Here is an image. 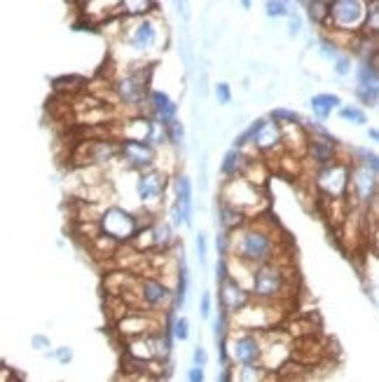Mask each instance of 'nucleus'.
I'll use <instances>...</instances> for the list:
<instances>
[{
  "mask_svg": "<svg viewBox=\"0 0 379 382\" xmlns=\"http://www.w3.org/2000/svg\"><path fill=\"white\" fill-rule=\"evenodd\" d=\"M54 359L59 361V364H63V366H68L70 361H73V350L66 345V347H59V350L54 352Z\"/></svg>",
  "mask_w": 379,
  "mask_h": 382,
  "instance_id": "43",
  "label": "nucleus"
},
{
  "mask_svg": "<svg viewBox=\"0 0 379 382\" xmlns=\"http://www.w3.org/2000/svg\"><path fill=\"white\" fill-rule=\"evenodd\" d=\"M152 239H154V249H161V251H168L171 246H175L178 242L173 237V230L166 220H154L152 223Z\"/></svg>",
  "mask_w": 379,
  "mask_h": 382,
  "instance_id": "24",
  "label": "nucleus"
},
{
  "mask_svg": "<svg viewBox=\"0 0 379 382\" xmlns=\"http://www.w3.org/2000/svg\"><path fill=\"white\" fill-rule=\"evenodd\" d=\"M270 120L279 122L281 127H291V124H305L298 110H291V108H274L272 113H270Z\"/></svg>",
  "mask_w": 379,
  "mask_h": 382,
  "instance_id": "29",
  "label": "nucleus"
},
{
  "mask_svg": "<svg viewBox=\"0 0 379 382\" xmlns=\"http://www.w3.org/2000/svg\"><path fill=\"white\" fill-rule=\"evenodd\" d=\"M288 31H291V36H298V33L302 31V19L295 15V12L288 17Z\"/></svg>",
  "mask_w": 379,
  "mask_h": 382,
  "instance_id": "45",
  "label": "nucleus"
},
{
  "mask_svg": "<svg viewBox=\"0 0 379 382\" xmlns=\"http://www.w3.org/2000/svg\"><path fill=\"white\" fill-rule=\"evenodd\" d=\"M173 199H180L185 206L194 209V204H192V180H190L185 173H175V176H173Z\"/></svg>",
  "mask_w": 379,
  "mask_h": 382,
  "instance_id": "26",
  "label": "nucleus"
},
{
  "mask_svg": "<svg viewBox=\"0 0 379 382\" xmlns=\"http://www.w3.org/2000/svg\"><path fill=\"white\" fill-rule=\"evenodd\" d=\"M246 220H248L246 213L234 209V206L227 204V202H222L220 197L215 199V225H218V230H220V232H230L232 235L234 230H239Z\"/></svg>",
  "mask_w": 379,
  "mask_h": 382,
  "instance_id": "19",
  "label": "nucleus"
},
{
  "mask_svg": "<svg viewBox=\"0 0 379 382\" xmlns=\"http://www.w3.org/2000/svg\"><path fill=\"white\" fill-rule=\"evenodd\" d=\"M31 347L33 350H38V352H47V347H52V343H49V338L47 336H33L31 338Z\"/></svg>",
  "mask_w": 379,
  "mask_h": 382,
  "instance_id": "44",
  "label": "nucleus"
},
{
  "mask_svg": "<svg viewBox=\"0 0 379 382\" xmlns=\"http://www.w3.org/2000/svg\"><path fill=\"white\" fill-rule=\"evenodd\" d=\"M356 80L358 87L379 89V66L375 61H361V66L356 68Z\"/></svg>",
  "mask_w": 379,
  "mask_h": 382,
  "instance_id": "25",
  "label": "nucleus"
},
{
  "mask_svg": "<svg viewBox=\"0 0 379 382\" xmlns=\"http://www.w3.org/2000/svg\"><path fill=\"white\" fill-rule=\"evenodd\" d=\"M98 223H101L103 235H108V237L119 242V244L133 242L136 235L140 232V220L133 216V213L124 211L122 206H105V211Z\"/></svg>",
  "mask_w": 379,
  "mask_h": 382,
  "instance_id": "10",
  "label": "nucleus"
},
{
  "mask_svg": "<svg viewBox=\"0 0 379 382\" xmlns=\"http://www.w3.org/2000/svg\"><path fill=\"white\" fill-rule=\"evenodd\" d=\"M119 148H122V159L131 166V169H136L138 173L157 166L159 150L154 148L152 143H147V141H119Z\"/></svg>",
  "mask_w": 379,
  "mask_h": 382,
  "instance_id": "16",
  "label": "nucleus"
},
{
  "mask_svg": "<svg viewBox=\"0 0 379 382\" xmlns=\"http://www.w3.org/2000/svg\"><path fill=\"white\" fill-rule=\"evenodd\" d=\"M122 157V148H119V141H112V138H94V141H82L80 148L75 152V159L82 166H101V164H110L112 159Z\"/></svg>",
  "mask_w": 379,
  "mask_h": 382,
  "instance_id": "14",
  "label": "nucleus"
},
{
  "mask_svg": "<svg viewBox=\"0 0 379 382\" xmlns=\"http://www.w3.org/2000/svg\"><path fill=\"white\" fill-rule=\"evenodd\" d=\"M356 99L361 101L363 106H377V101H379V89L356 87Z\"/></svg>",
  "mask_w": 379,
  "mask_h": 382,
  "instance_id": "37",
  "label": "nucleus"
},
{
  "mask_svg": "<svg viewBox=\"0 0 379 382\" xmlns=\"http://www.w3.org/2000/svg\"><path fill=\"white\" fill-rule=\"evenodd\" d=\"M314 183L319 187V192L330 202H337V199H344V195L349 192V183H351V164H347L344 159H337V162L321 166L314 173Z\"/></svg>",
  "mask_w": 379,
  "mask_h": 382,
  "instance_id": "9",
  "label": "nucleus"
},
{
  "mask_svg": "<svg viewBox=\"0 0 379 382\" xmlns=\"http://www.w3.org/2000/svg\"><path fill=\"white\" fill-rule=\"evenodd\" d=\"M265 12H267V17H291L288 3H284V0H267Z\"/></svg>",
  "mask_w": 379,
  "mask_h": 382,
  "instance_id": "36",
  "label": "nucleus"
},
{
  "mask_svg": "<svg viewBox=\"0 0 379 382\" xmlns=\"http://www.w3.org/2000/svg\"><path fill=\"white\" fill-rule=\"evenodd\" d=\"M145 106L150 110V120L164 124V127L168 122H173L175 115H178V103H175L166 92H161V89H150Z\"/></svg>",
  "mask_w": 379,
  "mask_h": 382,
  "instance_id": "17",
  "label": "nucleus"
},
{
  "mask_svg": "<svg viewBox=\"0 0 379 382\" xmlns=\"http://www.w3.org/2000/svg\"><path fill=\"white\" fill-rule=\"evenodd\" d=\"M349 195L354 197L358 206L370 209L372 202L379 195V176L365 164L356 162L351 164V183H349Z\"/></svg>",
  "mask_w": 379,
  "mask_h": 382,
  "instance_id": "13",
  "label": "nucleus"
},
{
  "mask_svg": "<svg viewBox=\"0 0 379 382\" xmlns=\"http://www.w3.org/2000/svg\"><path fill=\"white\" fill-rule=\"evenodd\" d=\"M166 192V171L154 166V169L140 171L136 178V195L147 213H157L159 206L164 204Z\"/></svg>",
  "mask_w": 379,
  "mask_h": 382,
  "instance_id": "11",
  "label": "nucleus"
},
{
  "mask_svg": "<svg viewBox=\"0 0 379 382\" xmlns=\"http://www.w3.org/2000/svg\"><path fill=\"white\" fill-rule=\"evenodd\" d=\"M192 364H194V366H199V368H204V366L208 364V352L204 350L201 345H197V347H194V352H192Z\"/></svg>",
  "mask_w": 379,
  "mask_h": 382,
  "instance_id": "42",
  "label": "nucleus"
},
{
  "mask_svg": "<svg viewBox=\"0 0 379 382\" xmlns=\"http://www.w3.org/2000/svg\"><path fill=\"white\" fill-rule=\"evenodd\" d=\"M213 94H215L218 103H222V106L232 101V89H230L227 82H218V85L213 87Z\"/></svg>",
  "mask_w": 379,
  "mask_h": 382,
  "instance_id": "39",
  "label": "nucleus"
},
{
  "mask_svg": "<svg viewBox=\"0 0 379 382\" xmlns=\"http://www.w3.org/2000/svg\"><path fill=\"white\" fill-rule=\"evenodd\" d=\"M197 261H199V265L204 268L206 265V237H204V232L197 235Z\"/></svg>",
  "mask_w": 379,
  "mask_h": 382,
  "instance_id": "41",
  "label": "nucleus"
},
{
  "mask_svg": "<svg viewBox=\"0 0 379 382\" xmlns=\"http://www.w3.org/2000/svg\"><path fill=\"white\" fill-rule=\"evenodd\" d=\"M354 155H356V162H361L365 164L368 169H372L379 176V155L377 152H372V150H365V148H356L354 150Z\"/></svg>",
  "mask_w": 379,
  "mask_h": 382,
  "instance_id": "33",
  "label": "nucleus"
},
{
  "mask_svg": "<svg viewBox=\"0 0 379 382\" xmlns=\"http://www.w3.org/2000/svg\"><path fill=\"white\" fill-rule=\"evenodd\" d=\"M262 333L232 331L227 338V357L234 366H262Z\"/></svg>",
  "mask_w": 379,
  "mask_h": 382,
  "instance_id": "7",
  "label": "nucleus"
},
{
  "mask_svg": "<svg viewBox=\"0 0 379 382\" xmlns=\"http://www.w3.org/2000/svg\"><path fill=\"white\" fill-rule=\"evenodd\" d=\"M206 378H204V368H199V366H192L187 371V382H204Z\"/></svg>",
  "mask_w": 379,
  "mask_h": 382,
  "instance_id": "46",
  "label": "nucleus"
},
{
  "mask_svg": "<svg viewBox=\"0 0 379 382\" xmlns=\"http://www.w3.org/2000/svg\"><path fill=\"white\" fill-rule=\"evenodd\" d=\"M351 68H354V64H351L349 54H342V57L335 61V73L340 75V78H347V75L351 73Z\"/></svg>",
  "mask_w": 379,
  "mask_h": 382,
  "instance_id": "38",
  "label": "nucleus"
},
{
  "mask_svg": "<svg viewBox=\"0 0 379 382\" xmlns=\"http://www.w3.org/2000/svg\"><path fill=\"white\" fill-rule=\"evenodd\" d=\"M168 329H171V336L175 340H180V343H185V340L190 338V322H187L185 317L175 315L171 319V324H168Z\"/></svg>",
  "mask_w": 379,
  "mask_h": 382,
  "instance_id": "32",
  "label": "nucleus"
},
{
  "mask_svg": "<svg viewBox=\"0 0 379 382\" xmlns=\"http://www.w3.org/2000/svg\"><path fill=\"white\" fill-rule=\"evenodd\" d=\"M232 382H277V373H270L265 366H230Z\"/></svg>",
  "mask_w": 379,
  "mask_h": 382,
  "instance_id": "21",
  "label": "nucleus"
},
{
  "mask_svg": "<svg viewBox=\"0 0 379 382\" xmlns=\"http://www.w3.org/2000/svg\"><path fill=\"white\" fill-rule=\"evenodd\" d=\"M251 155H246V150H237V148H230L225 152L222 157V164H220V173L225 178H237V176H244L246 171V164H248Z\"/></svg>",
  "mask_w": 379,
  "mask_h": 382,
  "instance_id": "22",
  "label": "nucleus"
},
{
  "mask_svg": "<svg viewBox=\"0 0 379 382\" xmlns=\"http://www.w3.org/2000/svg\"><path fill=\"white\" fill-rule=\"evenodd\" d=\"M211 310H213V296H211V291H204L201 301H199V315L204 319H208L211 317Z\"/></svg>",
  "mask_w": 379,
  "mask_h": 382,
  "instance_id": "40",
  "label": "nucleus"
},
{
  "mask_svg": "<svg viewBox=\"0 0 379 382\" xmlns=\"http://www.w3.org/2000/svg\"><path fill=\"white\" fill-rule=\"evenodd\" d=\"M150 71L152 66H129L119 78L112 80V99L124 108L145 106L147 94H150Z\"/></svg>",
  "mask_w": 379,
  "mask_h": 382,
  "instance_id": "3",
  "label": "nucleus"
},
{
  "mask_svg": "<svg viewBox=\"0 0 379 382\" xmlns=\"http://www.w3.org/2000/svg\"><path fill=\"white\" fill-rule=\"evenodd\" d=\"M368 136L372 138V141L379 143V129H368Z\"/></svg>",
  "mask_w": 379,
  "mask_h": 382,
  "instance_id": "49",
  "label": "nucleus"
},
{
  "mask_svg": "<svg viewBox=\"0 0 379 382\" xmlns=\"http://www.w3.org/2000/svg\"><path fill=\"white\" fill-rule=\"evenodd\" d=\"M372 235H375V237H372V242H375V249L379 251V223H375V232H372Z\"/></svg>",
  "mask_w": 379,
  "mask_h": 382,
  "instance_id": "48",
  "label": "nucleus"
},
{
  "mask_svg": "<svg viewBox=\"0 0 379 382\" xmlns=\"http://www.w3.org/2000/svg\"><path fill=\"white\" fill-rule=\"evenodd\" d=\"M365 17H368V3H361V0H333L330 3L328 29L333 33L356 36L358 31H363Z\"/></svg>",
  "mask_w": 379,
  "mask_h": 382,
  "instance_id": "6",
  "label": "nucleus"
},
{
  "mask_svg": "<svg viewBox=\"0 0 379 382\" xmlns=\"http://www.w3.org/2000/svg\"><path fill=\"white\" fill-rule=\"evenodd\" d=\"M253 148L258 152H272L277 150L279 145H284V127L274 120H265V124L260 127V131L253 138Z\"/></svg>",
  "mask_w": 379,
  "mask_h": 382,
  "instance_id": "18",
  "label": "nucleus"
},
{
  "mask_svg": "<svg viewBox=\"0 0 379 382\" xmlns=\"http://www.w3.org/2000/svg\"><path fill=\"white\" fill-rule=\"evenodd\" d=\"M319 54L323 59H333V61H337L342 57L340 54V45L335 43L333 38H321L319 40Z\"/></svg>",
  "mask_w": 379,
  "mask_h": 382,
  "instance_id": "35",
  "label": "nucleus"
},
{
  "mask_svg": "<svg viewBox=\"0 0 379 382\" xmlns=\"http://www.w3.org/2000/svg\"><path fill=\"white\" fill-rule=\"evenodd\" d=\"M166 136H168V143H171L173 148H180L182 141H185V127H182V122L178 120V117L166 124Z\"/></svg>",
  "mask_w": 379,
  "mask_h": 382,
  "instance_id": "31",
  "label": "nucleus"
},
{
  "mask_svg": "<svg viewBox=\"0 0 379 382\" xmlns=\"http://www.w3.org/2000/svg\"><path fill=\"white\" fill-rule=\"evenodd\" d=\"M340 117H342V120H347V122H354V124H365V122H368V115H365V110L358 108V106H342L340 108Z\"/></svg>",
  "mask_w": 379,
  "mask_h": 382,
  "instance_id": "34",
  "label": "nucleus"
},
{
  "mask_svg": "<svg viewBox=\"0 0 379 382\" xmlns=\"http://www.w3.org/2000/svg\"><path fill=\"white\" fill-rule=\"evenodd\" d=\"M284 308L286 305L253 301L248 308H244L239 315L232 317V324H234V331H251V333L274 331L284 322Z\"/></svg>",
  "mask_w": 379,
  "mask_h": 382,
  "instance_id": "5",
  "label": "nucleus"
},
{
  "mask_svg": "<svg viewBox=\"0 0 379 382\" xmlns=\"http://www.w3.org/2000/svg\"><path fill=\"white\" fill-rule=\"evenodd\" d=\"M368 211H370V216L375 218V223H379V195H377L375 202H372V206H370Z\"/></svg>",
  "mask_w": 379,
  "mask_h": 382,
  "instance_id": "47",
  "label": "nucleus"
},
{
  "mask_svg": "<svg viewBox=\"0 0 379 382\" xmlns=\"http://www.w3.org/2000/svg\"><path fill=\"white\" fill-rule=\"evenodd\" d=\"M164 329H166V326H164V322H161V317L154 315V312H145V310H131L126 317H122L119 322H115L117 336L124 338V343H126V340L152 336V333H159Z\"/></svg>",
  "mask_w": 379,
  "mask_h": 382,
  "instance_id": "12",
  "label": "nucleus"
},
{
  "mask_svg": "<svg viewBox=\"0 0 379 382\" xmlns=\"http://www.w3.org/2000/svg\"><path fill=\"white\" fill-rule=\"evenodd\" d=\"M363 33L365 36L379 38V0H370L368 3V17H365Z\"/></svg>",
  "mask_w": 379,
  "mask_h": 382,
  "instance_id": "28",
  "label": "nucleus"
},
{
  "mask_svg": "<svg viewBox=\"0 0 379 382\" xmlns=\"http://www.w3.org/2000/svg\"><path fill=\"white\" fill-rule=\"evenodd\" d=\"M253 303V296L251 291L244 286V284H239L237 279H230L218 284V305H220V312H225V315L234 317L239 315L244 308H248V305Z\"/></svg>",
  "mask_w": 379,
  "mask_h": 382,
  "instance_id": "15",
  "label": "nucleus"
},
{
  "mask_svg": "<svg viewBox=\"0 0 379 382\" xmlns=\"http://www.w3.org/2000/svg\"><path fill=\"white\" fill-rule=\"evenodd\" d=\"M119 38L133 54H147L159 40V19L152 15L131 19V22L124 19V29Z\"/></svg>",
  "mask_w": 379,
  "mask_h": 382,
  "instance_id": "8",
  "label": "nucleus"
},
{
  "mask_svg": "<svg viewBox=\"0 0 379 382\" xmlns=\"http://www.w3.org/2000/svg\"><path fill=\"white\" fill-rule=\"evenodd\" d=\"M295 270L286 261H274L253 270L251 296L258 303L288 305L293 294Z\"/></svg>",
  "mask_w": 379,
  "mask_h": 382,
  "instance_id": "2",
  "label": "nucleus"
},
{
  "mask_svg": "<svg viewBox=\"0 0 379 382\" xmlns=\"http://www.w3.org/2000/svg\"><path fill=\"white\" fill-rule=\"evenodd\" d=\"M232 322H230V315L225 312H218V317L213 319V338L215 343H225L230 336H232Z\"/></svg>",
  "mask_w": 379,
  "mask_h": 382,
  "instance_id": "30",
  "label": "nucleus"
},
{
  "mask_svg": "<svg viewBox=\"0 0 379 382\" xmlns=\"http://www.w3.org/2000/svg\"><path fill=\"white\" fill-rule=\"evenodd\" d=\"M307 157L316 164V169L328 166V164H333V162L340 159V155H337V145L328 143V141H321V138H309Z\"/></svg>",
  "mask_w": 379,
  "mask_h": 382,
  "instance_id": "20",
  "label": "nucleus"
},
{
  "mask_svg": "<svg viewBox=\"0 0 379 382\" xmlns=\"http://www.w3.org/2000/svg\"><path fill=\"white\" fill-rule=\"evenodd\" d=\"M305 8H307L309 19H312L316 26H323V29H328V22H330V3H323V0H312V3H305Z\"/></svg>",
  "mask_w": 379,
  "mask_h": 382,
  "instance_id": "27",
  "label": "nucleus"
},
{
  "mask_svg": "<svg viewBox=\"0 0 379 382\" xmlns=\"http://www.w3.org/2000/svg\"><path fill=\"white\" fill-rule=\"evenodd\" d=\"M342 99L337 94H314L312 99H309V106H312V113L316 115V120H328L330 113H335L340 106Z\"/></svg>",
  "mask_w": 379,
  "mask_h": 382,
  "instance_id": "23",
  "label": "nucleus"
},
{
  "mask_svg": "<svg viewBox=\"0 0 379 382\" xmlns=\"http://www.w3.org/2000/svg\"><path fill=\"white\" fill-rule=\"evenodd\" d=\"M232 237V251L230 256L237 261L246 263L251 268L267 265L281 258V246H279V235L274 232L272 223L267 218H248L246 223L230 235Z\"/></svg>",
  "mask_w": 379,
  "mask_h": 382,
  "instance_id": "1",
  "label": "nucleus"
},
{
  "mask_svg": "<svg viewBox=\"0 0 379 382\" xmlns=\"http://www.w3.org/2000/svg\"><path fill=\"white\" fill-rule=\"evenodd\" d=\"M218 197H220L222 202L232 204L234 209H239L241 213H246L248 218H255L253 213H260L267 204L262 187L251 183V180L244 178V176L225 178L222 185H220V195H218Z\"/></svg>",
  "mask_w": 379,
  "mask_h": 382,
  "instance_id": "4",
  "label": "nucleus"
}]
</instances>
